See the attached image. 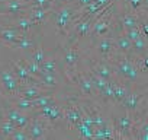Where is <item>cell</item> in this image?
Instances as JSON below:
<instances>
[{
    "label": "cell",
    "mask_w": 148,
    "mask_h": 140,
    "mask_svg": "<svg viewBox=\"0 0 148 140\" xmlns=\"http://www.w3.org/2000/svg\"><path fill=\"white\" fill-rule=\"evenodd\" d=\"M79 13H80V9L77 8V5L74 2L62 3V2H60V0H55V8H54L49 18H52V21H54L55 35L62 42V47L65 44L67 35H68L74 21L77 19Z\"/></svg>",
    "instance_id": "obj_1"
},
{
    "label": "cell",
    "mask_w": 148,
    "mask_h": 140,
    "mask_svg": "<svg viewBox=\"0 0 148 140\" xmlns=\"http://www.w3.org/2000/svg\"><path fill=\"white\" fill-rule=\"evenodd\" d=\"M110 66H112L113 72H115L116 79H119L121 82H123L129 88H131L132 83L136 82L138 75H139V69H138V64H136V57L116 54V57L112 60Z\"/></svg>",
    "instance_id": "obj_2"
},
{
    "label": "cell",
    "mask_w": 148,
    "mask_h": 140,
    "mask_svg": "<svg viewBox=\"0 0 148 140\" xmlns=\"http://www.w3.org/2000/svg\"><path fill=\"white\" fill-rule=\"evenodd\" d=\"M82 58H83V53H82V50L79 47V42L64 45V51H62V55H61V66L60 67L64 70V75H65L68 82H70L71 76L77 72V66H79Z\"/></svg>",
    "instance_id": "obj_3"
},
{
    "label": "cell",
    "mask_w": 148,
    "mask_h": 140,
    "mask_svg": "<svg viewBox=\"0 0 148 140\" xmlns=\"http://www.w3.org/2000/svg\"><path fill=\"white\" fill-rule=\"evenodd\" d=\"M92 44H93V47L96 50L97 57L105 60V61H108V63H112V60L118 54V51L115 48V44H113V35L112 34L99 37L95 41H92Z\"/></svg>",
    "instance_id": "obj_4"
},
{
    "label": "cell",
    "mask_w": 148,
    "mask_h": 140,
    "mask_svg": "<svg viewBox=\"0 0 148 140\" xmlns=\"http://www.w3.org/2000/svg\"><path fill=\"white\" fill-rule=\"evenodd\" d=\"M21 82L13 75L9 64H0V91L5 95H18Z\"/></svg>",
    "instance_id": "obj_5"
},
{
    "label": "cell",
    "mask_w": 148,
    "mask_h": 140,
    "mask_svg": "<svg viewBox=\"0 0 148 140\" xmlns=\"http://www.w3.org/2000/svg\"><path fill=\"white\" fill-rule=\"evenodd\" d=\"M54 127L47 121L44 120L42 117L39 115H35L32 114L31 115V123L28 124V127L25 128L29 134V139H34V140H41V139H47L49 137V131L52 130Z\"/></svg>",
    "instance_id": "obj_6"
},
{
    "label": "cell",
    "mask_w": 148,
    "mask_h": 140,
    "mask_svg": "<svg viewBox=\"0 0 148 140\" xmlns=\"http://www.w3.org/2000/svg\"><path fill=\"white\" fill-rule=\"evenodd\" d=\"M32 114L42 117V118L47 120L54 128L58 127L61 123H64V111H62V105H60L58 102L51 104V105H47V107H42V108H36V110H34ZM32 114H31V115H32Z\"/></svg>",
    "instance_id": "obj_7"
},
{
    "label": "cell",
    "mask_w": 148,
    "mask_h": 140,
    "mask_svg": "<svg viewBox=\"0 0 148 140\" xmlns=\"http://www.w3.org/2000/svg\"><path fill=\"white\" fill-rule=\"evenodd\" d=\"M145 96H148V88H145V89H129V94L121 102V105L126 111L135 112V111H138L142 107Z\"/></svg>",
    "instance_id": "obj_8"
},
{
    "label": "cell",
    "mask_w": 148,
    "mask_h": 140,
    "mask_svg": "<svg viewBox=\"0 0 148 140\" xmlns=\"http://www.w3.org/2000/svg\"><path fill=\"white\" fill-rule=\"evenodd\" d=\"M29 0H0V13H8L13 18L28 13Z\"/></svg>",
    "instance_id": "obj_9"
},
{
    "label": "cell",
    "mask_w": 148,
    "mask_h": 140,
    "mask_svg": "<svg viewBox=\"0 0 148 140\" xmlns=\"http://www.w3.org/2000/svg\"><path fill=\"white\" fill-rule=\"evenodd\" d=\"M8 64L12 69V72L16 76V79L21 82V85H39V79L28 72V70L25 69V66L21 63L19 58H16V60L12 58V60H9Z\"/></svg>",
    "instance_id": "obj_10"
},
{
    "label": "cell",
    "mask_w": 148,
    "mask_h": 140,
    "mask_svg": "<svg viewBox=\"0 0 148 140\" xmlns=\"http://www.w3.org/2000/svg\"><path fill=\"white\" fill-rule=\"evenodd\" d=\"M87 64H89V69L92 70V72H95L96 75H99L100 78H103L105 80H112L115 79V72H113V69L110 66V63L102 60V58H95L92 55L87 57Z\"/></svg>",
    "instance_id": "obj_11"
},
{
    "label": "cell",
    "mask_w": 148,
    "mask_h": 140,
    "mask_svg": "<svg viewBox=\"0 0 148 140\" xmlns=\"http://www.w3.org/2000/svg\"><path fill=\"white\" fill-rule=\"evenodd\" d=\"M132 124H134V115H132V112L125 110V114L118 117L113 121L115 131H116V139H131Z\"/></svg>",
    "instance_id": "obj_12"
},
{
    "label": "cell",
    "mask_w": 148,
    "mask_h": 140,
    "mask_svg": "<svg viewBox=\"0 0 148 140\" xmlns=\"http://www.w3.org/2000/svg\"><path fill=\"white\" fill-rule=\"evenodd\" d=\"M52 10L54 9H49V8H29L28 9V16L32 19L35 26L39 28L42 24H45L49 19Z\"/></svg>",
    "instance_id": "obj_13"
},
{
    "label": "cell",
    "mask_w": 148,
    "mask_h": 140,
    "mask_svg": "<svg viewBox=\"0 0 148 140\" xmlns=\"http://www.w3.org/2000/svg\"><path fill=\"white\" fill-rule=\"evenodd\" d=\"M113 44L118 54L122 55H132V41L126 37L125 32H119L113 35Z\"/></svg>",
    "instance_id": "obj_14"
},
{
    "label": "cell",
    "mask_w": 148,
    "mask_h": 140,
    "mask_svg": "<svg viewBox=\"0 0 148 140\" xmlns=\"http://www.w3.org/2000/svg\"><path fill=\"white\" fill-rule=\"evenodd\" d=\"M9 25L15 26V28H16L18 31H21L22 34H29V32H32L34 28H36L35 24L32 22V19L28 16V13L19 15V16L13 18V19L9 22Z\"/></svg>",
    "instance_id": "obj_15"
},
{
    "label": "cell",
    "mask_w": 148,
    "mask_h": 140,
    "mask_svg": "<svg viewBox=\"0 0 148 140\" xmlns=\"http://www.w3.org/2000/svg\"><path fill=\"white\" fill-rule=\"evenodd\" d=\"M112 85H113V102L116 105H121V102L126 98V95L129 94V86L125 85L123 82H121L119 79H112Z\"/></svg>",
    "instance_id": "obj_16"
},
{
    "label": "cell",
    "mask_w": 148,
    "mask_h": 140,
    "mask_svg": "<svg viewBox=\"0 0 148 140\" xmlns=\"http://www.w3.org/2000/svg\"><path fill=\"white\" fill-rule=\"evenodd\" d=\"M6 96H8V95H6ZM8 98H9L10 104H12L15 108H18L19 111L26 112V114H32V112H34L32 101H29V99H26V98H23V96H21V95H10V96H8Z\"/></svg>",
    "instance_id": "obj_17"
},
{
    "label": "cell",
    "mask_w": 148,
    "mask_h": 140,
    "mask_svg": "<svg viewBox=\"0 0 148 140\" xmlns=\"http://www.w3.org/2000/svg\"><path fill=\"white\" fill-rule=\"evenodd\" d=\"M93 139H96V140H99V139H116V131H115L113 123H110L109 120H106V123L102 127L95 128Z\"/></svg>",
    "instance_id": "obj_18"
},
{
    "label": "cell",
    "mask_w": 148,
    "mask_h": 140,
    "mask_svg": "<svg viewBox=\"0 0 148 140\" xmlns=\"http://www.w3.org/2000/svg\"><path fill=\"white\" fill-rule=\"evenodd\" d=\"M148 54V40L144 35H139L132 41V55L136 58H142Z\"/></svg>",
    "instance_id": "obj_19"
},
{
    "label": "cell",
    "mask_w": 148,
    "mask_h": 140,
    "mask_svg": "<svg viewBox=\"0 0 148 140\" xmlns=\"http://www.w3.org/2000/svg\"><path fill=\"white\" fill-rule=\"evenodd\" d=\"M39 67H41V75L47 73V75H55L57 76L58 70H60V61H58V58L55 55L54 57H48L47 55Z\"/></svg>",
    "instance_id": "obj_20"
},
{
    "label": "cell",
    "mask_w": 148,
    "mask_h": 140,
    "mask_svg": "<svg viewBox=\"0 0 148 140\" xmlns=\"http://www.w3.org/2000/svg\"><path fill=\"white\" fill-rule=\"evenodd\" d=\"M39 85L42 88H47L49 91H58V86H60V80L55 75H47V73H42L39 76Z\"/></svg>",
    "instance_id": "obj_21"
},
{
    "label": "cell",
    "mask_w": 148,
    "mask_h": 140,
    "mask_svg": "<svg viewBox=\"0 0 148 140\" xmlns=\"http://www.w3.org/2000/svg\"><path fill=\"white\" fill-rule=\"evenodd\" d=\"M45 57H47V53H45V50L38 42L29 50V54H28V58L31 61H34L35 64H38V66L42 64V61L45 60Z\"/></svg>",
    "instance_id": "obj_22"
},
{
    "label": "cell",
    "mask_w": 148,
    "mask_h": 140,
    "mask_svg": "<svg viewBox=\"0 0 148 140\" xmlns=\"http://www.w3.org/2000/svg\"><path fill=\"white\" fill-rule=\"evenodd\" d=\"M97 98L100 99V104H115L113 102V85H112V80H108L106 86L103 88L102 92H99Z\"/></svg>",
    "instance_id": "obj_23"
},
{
    "label": "cell",
    "mask_w": 148,
    "mask_h": 140,
    "mask_svg": "<svg viewBox=\"0 0 148 140\" xmlns=\"http://www.w3.org/2000/svg\"><path fill=\"white\" fill-rule=\"evenodd\" d=\"M36 44V41L34 40L32 35L29 34H22L19 41L16 42V45L13 47V50H31L34 45Z\"/></svg>",
    "instance_id": "obj_24"
},
{
    "label": "cell",
    "mask_w": 148,
    "mask_h": 140,
    "mask_svg": "<svg viewBox=\"0 0 148 140\" xmlns=\"http://www.w3.org/2000/svg\"><path fill=\"white\" fill-rule=\"evenodd\" d=\"M18 127L10 123L8 118H5L2 123H0V139H10V136L13 134V131L16 130Z\"/></svg>",
    "instance_id": "obj_25"
},
{
    "label": "cell",
    "mask_w": 148,
    "mask_h": 140,
    "mask_svg": "<svg viewBox=\"0 0 148 140\" xmlns=\"http://www.w3.org/2000/svg\"><path fill=\"white\" fill-rule=\"evenodd\" d=\"M86 73L89 75V78H90V80H92V83H93V86L96 88V91H97V94L99 92H102L103 91V88L106 86V83H108V80H105L103 78H100L99 75H96L95 72H92L90 69H87L86 70Z\"/></svg>",
    "instance_id": "obj_26"
},
{
    "label": "cell",
    "mask_w": 148,
    "mask_h": 140,
    "mask_svg": "<svg viewBox=\"0 0 148 140\" xmlns=\"http://www.w3.org/2000/svg\"><path fill=\"white\" fill-rule=\"evenodd\" d=\"M74 130L77 131V136L79 137H82V139H93V131H95V128L93 127H89V125H86V124H83L82 121L74 127Z\"/></svg>",
    "instance_id": "obj_27"
},
{
    "label": "cell",
    "mask_w": 148,
    "mask_h": 140,
    "mask_svg": "<svg viewBox=\"0 0 148 140\" xmlns=\"http://www.w3.org/2000/svg\"><path fill=\"white\" fill-rule=\"evenodd\" d=\"M19 60H21V63L25 66V69L28 70V72H29L31 75H34L35 78H38V79H39V76H41V67H39L38 64H35V63H34V61H31L29 58L26 60V58H23V57H21Z\"/></svg>",
    "instance_id": "obj_28"
},
{
    "label": "cell",
    "mask_w": 148,
    "mask_h": 140,
    "mask_svg": "<svg viewBox=\"0 0 148 140\" xmlns=\"http://www.w3.org/2000/svg\"><path fill=\"white\" fill-rule=\"evenodd\" d=\"M125 2V5L131 9V10H134V12H136L138 15H139V12H141V9L145 6V3H144V0H123ZM147 8V6H145ZM148 10V9H147Z\"/></svg>",
    "instance_id": "obj_29"
},
{
    "label": "cell",
    "mask_w": 148,
    "mask_h": 140,
    "mask_svg": "<svg viewBox=\"0 0 148 140\" xmlns=\"http://www.w3.org/2000/svg\"><path fill=\"white\" fill-rule=\"evenodd\" d=\"M135 139H141V140H148V117L145 118V121L141 124V127L136 131V137Z\"/></svg>",
    "instance_id": "obj_30"
},
{
    "label": "cell",
    "mask_w": 148,
    "mask_h": 140,
    "mask_svg": "<svg viewBox=\"0 0 148 140\" xmlns=\"http://www.w3.org/2000/svg\"><path fill=\"white\" fill-rule=\"evenodd\" d=\"M12 140H29V134L25 128H16L13 134L10 136Z\"/></svg>",
    "instance_id": "obj_31"
},
{
    "label": "cell",
    "mask_w": 148,
    "mask_h": 140,
    "mask_svg": "<svg viewBox=\"0 0 148 140\" xmlns=\"http://www.w3.org/2000/svg\"><path fill=\"white\" fill-rule=\"evenodd\" d=\"M125 34H126V37H128L131 41H134V40H136L139 35H142L139 26H135V28H132V29H128V31H125Z\"/></svg>",
    "instance_id": "obj_32"
},
{
    "label": "cell",
    "mask_w": 148,
    "mask_h": 140,
    "mask_svg": "<svg viewBox=\"0 0 148 140\" xmlns=\"http://www.w3.org/2000/svg\"><path fill=\"white\" fill-rule=\"evenodd\" d=\"M139 29H141V34L148 40V24H145L142 19H139Z\"/></svg>",
    "instance_id": "obj_33"
},
{
    "label": "cell",
    "mask_w": 148,
    "mask_h": 140,
    "mask_svg": "<svg viewBox=\"0 0 148 140\" xmlns=\"http://www.w3.org/2000/svg\"><path fill=\"white\" fill-rule=\"evenodd\" d=\"M5 120V111H3V107H2V104H0V123H2Z\"/></svg>",
    "instance_id": "obj_34"
},
{
    "label": "cell",
    "mask_w": 148,
    "mask_h": 140,
    "mask_svg": "<svg viewBox=\"0 0 148 140\" xmlns=\"http://www.w3.org/2000/svg\"><path fill=\"white\" fill-rule=\"evenodd\" d=\"M144 3H145V6H147V9H148V0H144Z\"/></svg>",
    "instance_id": "obj_35"
}]
</instances>
